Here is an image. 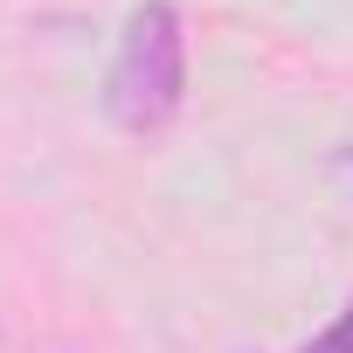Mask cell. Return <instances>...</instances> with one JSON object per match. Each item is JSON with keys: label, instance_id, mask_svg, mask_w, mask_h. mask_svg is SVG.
Returning <instances> with one entry per match:
<instances>
[{"label": "cell", "instance_id": "1", "mask_svg": "<svg viewBox=\"0 0 353 353\" xmlns=\"http://www.w3.org/2000/svg\"><path fill=\"white\" fill-rule=\"evenodd\" d=\"M181 77H188V49H181V14L166 0H145V8L125 21L111 83H104V111L125 132H152L181 111Z\"/></svg>", "mask_w": 353, "mask_h": 353}, {"label": "cell", "instance_id": "2", "mask_svg": "<svg viewBox=\"0 0 353 353\" xmlns=\"http://www.w3.org/2000/svg\"><path fill=\"white\" fill-rule=\"evenodd\" d=\"M305 353H353V305H346V312H339V325H325Z\"/></svg>", "mask_w": 353, "mask_h": 353}]
</instances>
